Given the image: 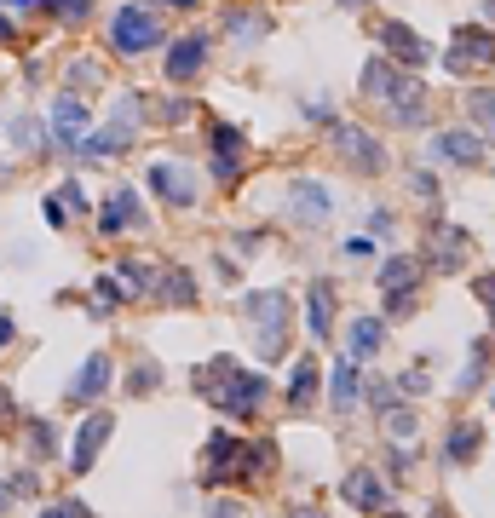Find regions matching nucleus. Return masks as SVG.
Wrapping results in <instances>:
<instances>
[{"instance_id": "nucleus-1", "label": "nucleus", "mask_w": 495, "mask_h": 518, "mask_svg": "<svg viewBox=\"0 0 495 518\" xmlns=\"http://www.w3.org/2000/svg\"><path fill=\"white\" fill-rule=\"evenodd\" d=\"M202 398H213L236 421H254L265 409V398H271V380L260 369H242L236 357H213L208 369H202Z\"/></svg>"}, {"instance_id": "nucleus-2", "label": "nucleus", "mask_w": 495, "mask_h": 518, "mask_svg": "<svg viewBox=\"0 0 495 518\" xmlns=\"http://www.w3.org/2000/svg\"><path fill=\"white\" fill-rule=\"evenodd\" d=\"M363 93L386 104V116L398 127H426V87L409 70H398L392 58H369L363 70Z\"/></svg>"}, {"instance_id": "nucleus-3", "label": "nucleus", "mask_w": 495, "mask_h": 518, "mask_svg": "<svg viewBox=\"0 0 495 518\" xmlns=\"http://www.w3.org/2000/svg\"><path fill=\"white\" fill-rule=\"evenodd\" d=\"M265 467H271V449L242 444L231 432H213V444L202 449V484H260Z\"/></svg>"}, {"instance_id": "nucleus-4", "label": "nucleus", "mask_w": 495, "mask_h": 518, "mask_svg": "<svg viewBox=\"0 0 495 518\" xmlns=\"http://www.w3.org/2000/svg\"><path fill=\"white\" fill-rule=\"evenodd\" d=\"M248 323L260 334V357H283L288 352V294L283 288L248 294Z\"/></svg>"}, {"instance_id": "nucleus-5", "label": "nucleus", "mask_w": 495, "mask_h": 518, "mask_svg": "<svg viewBox=\"0 0 495 518\" xmlns=\"http://www.w3.org/2000/svg\"><path fill=\"white\" fill-rule=\"evenodd\" d=\"M495 64V29L490 24H461L455 35H449L444 47V70L449 75H478Z\"/></svg>"}, {"instance_id": "nucleus-6", "label": "nucleus", "mask_w": 495, "mask_h": 518, "mask_svg": "<svg viewBox=\"0 0 495 518\" xmlns=\"http://www.w3.org/2000/svg\"><path fill=\"white\" fill-rule=\"evenodd\" d=\"M208 167H213V185H236L248 173V133L231 127V121H213L208 127Z\"/></svg>"}, {"instance_id": "nucleus-7", "label": "nucleus", "mask_w": 495, "mask_h": 518, "mask_svg": "<svg viewBox=\"0 0 495 518\" xmlns=\"http://www.w3.org/2000/svg\"><path fill=\"white\" fill-rule=\"evenodd\" d=\"M133 139H139V93L121 98V110L110 116V127H104V133H87V139H81V156H87V162H110V156H116V150H127Z\"/></svg>"}, {"instance_id": "nucleus-8", "label": "nucleus", "mask_w": 495, "mask_h": 518, "mask_svg": "<svg viewBox=\"0 0 495 518\" xmlns=\"http://www.w3.org/2000/svg\"><path fill=\"white\" fill-rule=\"evenodd\" d=\"M329 139H334L340 162L352 167V173H363V179L386 173V150H380V139H369L363 127H352V121H329Z\"/></svg>"}, {"instance_id": "nucleus-9", "label": "nucleus", "mask_w": 495, "mask_h": 518, "mask_svg": "<svg viewBox=\"0 0 495 518\" xmlns=\"http://www.w3.org/2000/svg\"><path fill=\"white\" fill-rule=\"evenodd\" d=\"M110 47H116L121 58L162 47V24H156V18H150L144 6H121L116 18H110Z\"/></svg>"}, {"instance_id": "nucleus-10", "label": "nucleus", "mask_w": 495, "mask_h": 518, "mask_svg": "<svg viewBox=\"0 0 495 518\" xmlns=\"http://www.w3.org/2000/svg\"><path fill=\"white\" fill-rule=\"evenodd\" d=\"M87 133H93V110H87V98L64 93L58 104H52V139H58V150H81Z\"/></svg>"}, {"instance_id": "nucleus-11", "label": "nucleus", "mask_w": 495, "mask_h": 518, "mask_svg": "<svg viewBox=\"0 0 495 518\" xmlns=\"http://www.w3.org/2000/svg\"><path fill=\"white\" fill-rule=\"evenodd\" d=\"M150 190L162 196L167 208H196V173L179 162H156L150 167Z\"/></svg>"}, {"instance_id": "nucleus-12", "label": "nucleus", "mask_w": 495, "mask_h": 518, "mask_svg": "<svg viewBox=\"0 0 495 518\" xmlns=\"http://www.w3.org/2000/svg\"><path fill=\"white\" fill-rule=\"evenodd\" d=\"M144 225V208H139V196L121 185V190H110L104 196V208H98V231L104 236H121V231H139Z\"/></svg>"}, {"instance_id": "nucleus-13", "label": "nucleus", "mask_w": 495, "mask_h": 518, "mask_svg": "<svg viewBox=\"0 0 495 518\" xmlns=\"http://www.w3.org/2000/svg\"><path fill=\"white\" fill-rule=\"evenodd\" d=\"M208 52H213V41L208 35H185V41H173L167 47V81H196L202 75V64H208Z\"/></svg>"}, {"instance_id": "nucleus-14", "label": "nucleus", "mask_w": 495, "mask_h": 518, "mask_svg": "<svg viewBox=\"0 0 495 518\" xmlns=\"http://www.w3.org/2000/svg\"><path fill=\"white\" fill-rule=\"evenodd\" d=\"M484 156V139L467 133V127H449V133H432V162H449V167H472Z\"/></svg>"}, {"instance_id": "nucleus-15", "label": "nucleus", "mask_w": 495, "mask_h": 518, "mask_svg": "<svg viewBox=\"0 0 495 518\" xmlns=\"http://www.w3.org/2000/svg\"><path fill=\"white\" fill-rule=\"evenodd\" d=\"M340 495H346L352 507H363V513H380V507L392 501V484H386L380 472L357 467V472H346V484H340Z\"/></svg>"}, {"instance_id": "nucleus-16", "label": "nucleus", "mask_w": 495, "mask_h": 518, "mask_svg": "<svg viewBox=\"0 0 495 518\" xmlns=\"http://www.w3.org/2000/svg\"><path fill=\"white\" fill-rule=\"evenodd\" d=\"M110 444V415H87L75 426V449H70V472H93L98 449Z\"/></svg>"}, {"instance_id": "nucleus-17", "label": "nucleus", "mask_w": 495, "mask_h": 518, "mask_svg": "<svg viewBox=\"0 0 495 518\" xmlns=\"http://www.w3.org/2000/svg\"><path fill=\"white\" fill-rule=\"evenodd\" d=\"M288 213L300 219V225H323L334 213V202H329V185H317V179H300V185L288 190Z\"/></svg>"}, {"instance_id": "nucleus-18", "label": "nucleus", "mask_w": 495, "mask_h": 518, "mask_svg": "<svg viewBox=\"0 0 495 518\" xmlns=\"http://www.w3.org/2000/svg\"><path fill=\"white\" fill-rule=\"evenodd\" d=\"M110 375H116V369H110V357L93 352L87 363H81V375L70 380V392H64V398H70V403H98L104 392H110Z\"/></svg>"}, {"instance_id": "nucleus-19", "label": "nucleus", "mask_w": 495, "mask_h": 518, "mask_svg": "<svg viewBox=\"0 0 495 518\" xmlns=\"http://www.w3.org/2000/svg\"><path fill=\"white\" fill-rule=\"evenodd\" d=\"M306 311H311V340H329L334 317H340V294H334V283H311L306 288Z\"/></svg>"}, {"instance_id": "nucleus-20", "label": "nucleus", "mask_w": 495, "mask_h": 518, "mask_svg": "<svg viewBox=\"0 0 495 518\" xmlns=\"http://www.w3.org/2000/svg\"><path fill=\"white\" fill-rule=\"evenodd\" d=\"M375 35H380V47L392 52V58H403V64H409V70H415V64H426V58H432V47H426V41H421V35H415V29H403V24H380Z\"/></svg>"}, {"instance_id": "nucleus-21", "label": "nucleus", "mask_w": 495, "mask_h": 518, "mask_svg": "<svg viewBox=\"0 0 495 518\" xmlns=\"http://www.w3.org/2000/svg\"><path fill=\"white\" fill-rule=\"evenodd\" d=\"M467 248H472V236L455 231V225H449V231H432V259H426V265H432V271H461V265H467Z\"/></svg>"}, {"instance_id": "nucleus-22", "label": "nucleus", "mask_w": 495, "mask_h": 518, "mask_svg": "<svg viewBox=\"0 0 495 518\" xmlns=\"http://www.w3.org/2000/svg\"><path fill=\"white\" fill-rule=\"evenodd\" d=\"M380 346H386V323H380V317H352V340H346V357H352V363H369Z\"/></svg>"}, {"instance_id": "nucleus-23", "label": "nucleus", "mask_w": 495, "mask_h": 518, "mask_svg": "<svg viewBox=\"0 0 495 518\" xmlns=\"http://www.w3.org/2000/svg\"><path fill=\"white\" fill-rule=\"evenodd\" d=\"M317 386H323V369H317L311 357H294V369H288V403H294V409L317 403Z\"/></svg>"}, {"instance_id": "nucleus-24", "label": "nucleus", "mask_w": 495, "mask_h": 518, "mask_svg": "<svg viewBox=\"0 0 495 518\" xmlns=\"http://www.w3.org/2000/svg\"><path fill=\"white\" fill-rule=\"evenodd\" d=\"M484 449V426L478 421H461V426H449V438H444V461H455V467H467L472 455Z\"/></svg>"}, {"instance_id": "nucleus-25", "label": "nucleus", "mask_w": 495, "mask_h": 518, "mask_svg": "<svg viewBox=\"0 0 495 518\" xmlns=\"http://www.w3.org/2000/svg\"><path fill=\"white\" fill-rule=\"evenodd\" d=\"M329 398H334V409H352V403L363 398V375H357V363H352V357H340V363H334V375H329Z\"/></svg>"}, {"instance_id": "nucleus-26", "label": "nucleus", "mask_w": 495, "mask_h": 518, "mask_svg": "<svg viewBox=\"0 0 495 518\" xmlns=\"http://www.w3.org/2000/svg\"><path fill=\"white\" fill-rule=\"evenodd\" d=\"M156 300H167V306H196V283H190V271H179V265H173V271H162V277H156Z\"/></svg>"}, {"instance_id": "nucleus-27", "label": "nucleus", "mask_w": 495, "mask_h": 518, "mask_svg": "<svg viewBox=\"0 0 495 518\" xmlns=\"http://www.w3.org/2000/svg\"><path fill=\"white\" fill-rule=\"evenodd\" d=\"M467 110H472V127L490 133V144H495V87H478V93L467 98Z\"/></svg>"}, {"instance_id": "nucleus-28", "label": "nucleus", "mask_w": 495, "mask_h": 518, "mask_svg": "<svg viewBox=\"0 0 495 518\" xmlns=\"http://www.w3.org/2000/svg\"><path fill=\"white\" fill-rule=\"evenodd\" d=\"M6 133H12V144H18V150H29V156H41V144H47L41 121H29V116H12V121H6Z\"/></svg>"}, {"instance_id": "nucleus-29", "label": "nucleus", "mask_w": 495, "mask_h": 518, "mask_svg": "<svg viewBox=\"0 0 495 518\" xmlns=\"http://www.w3.org/2000/svg\"><path fill=\"white\" fill-rule=\"evenodd\" d=\"M386 438H392V444H409V438H415V415H409V409H392V403H386Z\"/></svg>"}, {"instance_id": "nucleus-30", "label": "nucleus", "mask_w": 495, "mask_h": 518, "mask_svg": "<svg viewBox=\"0 0 495 518\" xmlns=\"http://www.w3.org/2000/svg\"><path fill=\"white\" fill-rule=\"evenodd\" d=\"M47 12L58 24H87L93 18V0H47Z\"/></svg>"}, {"instance_id": "nucleus-31", "label": "nucleus", "mask_w": 495, "mask_h": 518, "mask_svg": "<svg viewBox=\"0 0 495 518\" xmlns=\"http://www.w3.org/2000/svg\"><path fill=\"white\" fill-rule=\"evenodd\" d=\"M52 202L64 208V219H70V213H75V219H81V213L93 208V202H87V190L75 185V179H70V185H58V190H52Z\"/></svg>"}, {"instance_id": "nucleus-32", "label": "nucleus", "mask_w": 495, "mask_h": 518, "mask_svg": "<svg viewBox=\"0 0 495 518\" xmlns=\"http://www.w3.org/2000/svg\"><path fill=\"white\" fill-rule=\"evenodd\" d=\"M231 35L248 47V41H260V35H265V18H260V12H231Z\"/></svg>"}, {"instance_id": "nucleus-33", "label": "nucleus", "mask_w": 495, "mask_h": 518, "mask_svg": "<svg viewBox=\"0 0 495 518\" xmlns=\"http://www.w3.org/2000/svg\"><path fill=\"white\" fill-rule=\"evenodd\" d=\"M64 81H70V93H75V87H98V70H93V58H75V64H70V75H64Z\"/></svg>"}, {"instance_id": "nucleus-34", "label": "nucleus", "mask_w": 495, "mask_h": 518, "mask_svg": "<svg viewBox=\"0 0 495 518\" xmlns=\"http://www.w3.org/2000/svg\"><path fill=\"white\" fill-rule=\"evenodd\" d=\"M190 110H196L190 98H167L162 110H156V121H167V127H179V121H190Z\"/></svg>"}, {"instance_id": "nucleus-35", "label": "nucleus", "mask_w": 495, "mask_h": 518, "mask_svg": "<svg viewBox=\"0 0 495 518\" xmlns=\"http://www.w3.org/2000/svg\"><path fill=\"white\" fill-rule=\"evenodd\" d=\"M369 254H375V242H369V236H346V242H340V259H352V265H363Z\"/></svg>"}, {"instance_id": "nucleus-36", "label": "nucleus", "mask_w": 495, "mask_h": 518, "mask_svg": "<svg viewBox=\"0 0 495 518\" xmlns=\"http://www.w3.org/2000/svg\"><path fill=\"white\" fill-rule=\"evenodd\" d=\"M93 294H98V311L121 306V283H116V277H98V288H93Z\"/></svg>"}, {"instance_id": "nucleus-37", "label": "nucleus", "mask_w": 495, "mask_h": 518, "mask_svg": "<svg viewBox=\"0 0 495 518\" xmlns=\"http://www.w3.org/2000/svg\"><path fill=\"white\" fill-rule=\"evenodd\" d=\"M156 380H162V369H156V363H139V369H133V392H156Z\"/></svg>"}, {"instance_id": "nucleus-38", "label": "nucleus", "mask_w": 495, "mask_h": 518, "mask_svg": "<svg viewBox=\"0 0 495 518\" xmlns=\"http://www.w3.org/2000/svg\"><path fill=\"white\" fill-rule=\"evenodd\" d=\"M484 380V346H472V363H467V375H461V392H472Z\"/></svg>"}, {"instance_id": "nucleus-39", "label": "nucleus", "mask_w": 495, "mask_h": 518, "mask_svg": "<svg viewBox=\"0 0 495 518\" xmlns=\"http://www.w3.org/2000/svg\"><path fill=\"white\" fill-rule=\"evenodd\" d=\"M29 438H35V455H52V449H58V444H52V426L47 421H29Z\"/></svg>"}, {"instance_id": "nucleus-40", "label": "nucleus", "mask_w": 495, "mask_h": 518, "mask_svg": "<svg viewBox=\"0 0 495 518\" xmlns=\"http://www.w3.org/2000/svg\"><path fill=\"white\" fill-rule=\"evenodd\" d=\"M472 288H478V300H484V311H490V323H495V271L490 277H478Z\"/></svg>"}, {"instance_id": "nucleus-41", "label": "nucleus", "mask_w": 495, "mask_h": 518, "mask_svg": "<svg viewBox=\"0 0 495 518\" xmlns=\"http://www.w3.org/2000/svg\"><path fill=\"white\" fill-rule=\"evenodd\" d=\"M409 185H415V190H421V196H426V202H432V196H438V179H432V173H415V179H409Z\"/></svg>"}, {"instance_id": "nucleus-42", "label": "nucleus", "mask_w": 495, "mask_h": 518, "mask_svg": "<svg viewBox=\"0 0 495 518\" xmlns=\"http://www.w3.org/2000/svg\"><path fill=\"white\" fill-rule=\"evenodd\" d=\"M6 346H12V317L0 311V352H6Z\"/></svg>"}, {"instance_id": "nucleus-43", "label": "nucleus", "mask_w": 495, "mask_h": 518, "mask_svg": "<svg viewBox=\"0 0 495 518\" xmlns=\"http://www.w3.org/2000/svg\"><path fill=\"white\" fill-rule=\"evenodd\" d=\"M6 6H18V12H41L47 0H6Z\"/></svg>"}, {"instance_id": "nucleus-44", "label": "nucleus", "mask_w": 495, "mask_h": 518, "mask_svg": "<svg viewBox=\"0 0 495 518\" xmlns=\"http://www.w3.org/2000/svg\"><path fill=\"white\" fill-rule=\"evenodd\" d=\"M0 421H12V398H6V386H0Z\"/></svg>"}, {"instance_id": "nucleus-45", "label": "nucleus", "mask_w": 495, "mask_h": 518, "mask_svg": "<svg viewBox=\"0 0 495 518\" xmlns=\"http://www.w3.org/2000/svg\"><path fill=\"white\" fill-rule=\"evenodd\" d=\"M6 507H12V484H0V513H6Z\"/></svg>"}, {"instance_id": "nucleus-46", "label": "nucleus", "mask_w": 495, "mask_h": 518, "mask_svg": "<svg viewBox=\"0 0 495 518\" xmlns=\"http://www.w3.org/2000/svg\"><path fill=\"white\" fill-rule=\"evenodd\" d=\"M41 518H70V513H64V507H47V513H41Z\"/></svg>"}, {"instance_id": "nucleus-47", "label": "nucleus", "mask_w": 495, "mask_h": 518, "mask_svg": "<svg viewBox=\"0 0 495 518\" xmlns=\"http://www.w3.org/2000/svg\"><path fill=\"white\" fill-rule=\"evenodd\" d=\"M294 518H323V513H317V507H300V513H294Z\"/></svg>"}, {"instance_id": "nucleus-48", "label": "nucleus", "mask_w": 495, "mask_h": 518, "mask_svg": "<svg viewBox=\"0 0 495 518\" xmlns=\"http://www.w3.org/2000/svg\"><path fill=\"white\" fill-rule=\"evenodd\" d=\"M6 35H12V24H6V12H0V41H6Z\"/></svg>"}, {"instance_id": "nucleus-49", "label": "nucleus", "mask_w": 495, "mask_h": 518, "mask_svg": "<svg viewBox=\"0 0 495 518\" xmlns=\"http://www.w3.org/2000/svg\"><path fill=\"white\" fill-rule=\"evenodd\" d=\"M167 6H202V0H167Z\"/></svg>"}, {"instance_id": "nucleus-50", "label": "nucleus", "mask_w": 495, "mask_h": 518, "mask_svg": "<svg viewBox=\"0 0 495 518\" xmlns=\"http://www.w3.org/2000/svg\"><path fill=\"white\" fill-rule=\"evenodd\" d=\"M380 518H403V513H380Z\"/></svg>"}, {"instance_id": "nucleus-51", "label": "nucleus", "mask_w": 495, "mask_h": 518, "mask_svg": "<svg viewBox=\"0 0 495 518\" xmlns=\"http://www.w3.org/2000/svg\"><path fill=\"white\" fill-rule=\"evenodd\" d=\"M0 185H6V167H0Z\"/></svg>"}]
</instances>
